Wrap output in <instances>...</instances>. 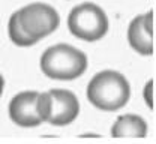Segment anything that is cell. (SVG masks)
Returning a JSON list of instances; mask_svg holds the SVG:
<instances>
[{
  "instance_id": "9c48e42d",
  "label": "cell",
  "mask_w": 156,
  "mask_h": 144,
  "mask_svg": "<svg viewBox=\"0 0 156 144\" xmlns=\"http://www.w3.org/2000/svg\"><path fill=\"white\" fill-rule=\"evenodd\" d=\"M9 38L18 47H30V45H35L38 42L35 38H32L30 35H27L24 32V29L20 23L18 12H14L11 20H9Z\"/></svg>"
},
{
  "instance_id": "8fae6325",
  "label": "cell",
  "mask_w": 156,
  "mask_h": 144,
  "mask_svg": "<svg viewBox=\"0 0 156 144\" xmlns=\"http://www.w3.org/2000/svg\"><path fill=\"white\" fill-rule=\"evenodd\" d=\"M3 87H5V80H3L2 74H0V96H2V93H3Z\"/></svg>"
},
{
  "instance_id": "52a82bcc",
  "label": "cell",
  "mask_w": 156,
  "mask_h": 144,
  "mask_svg": "<svg viewBox=\"0 0 156 144\" xmlns=\"http://www.w3.org/2000/svg\"><path fill=\"white\" fill-rule=\"evenodd\" d=\"M50 113L47 122L56 126L72 123L80 113L77 96L69 90H50Z\"/></svg>"
},
{
  "instance_id": "5b68a950",
  "label": "cell",
  "mask_w": 156,
  "mask_h": 144,
  "mask_svg": "<svg viewBox=\"0 0 156 144\" xmlns=\"http://www.w3.org/2000/svg\"><path fill=\"white\" fill-rule=\"evenodd\" d=\"M17 12L24 32L36 41L51 35L60 24L57 11L45 3H32Z\"/></svg>"
},
{
  "instance_id": "8992f818",
  "label": "cell",
  "mask_w": 156,
  "mask_h": 144,
  "mask_svg": "<svg viewBox=\"0 0 156 144\" xmlns=\"http://www.w3.org/2000/svg\"><path fill=\"white\" fill-rule=\"evenodd\" d=\"M129 45L138 54L152 56L155 51V12L138 15L128 27Z\"/></svg>"
},
{
  "instance_id": "277c9868",
  "label": "cell",
  "mask_w": 156,
  "mask_h": 144,
  "mask_svg": "<svg viewBox=\"0 0 156 144\" xmlns=\"http://www.w3.org/2000/svg\"><path fill=\"white\" fill-rule=\"evenodd\" d=\"M50 113V93L23 92L12 98L9 116L14 123L23 128H33L47 122Z\"/></svg>"
},
{
  "instance_id": "6da1fadb",
  "label": "cell",
  "mask_w": 156,
  "mask_h": 144,
  "mask_svg": "<svg viewBox=\"0 0 156 144\" xmlns=\"http://www.w3.org/2000/svg\"><path fill=\"white\" fill-rule=\"evenodd\" d=\"M131 96L128 80L117 71H102L87 86V99L102 111H116L125 107Z\"/></svg>"
},
{
  "instance_id": "ba28073f",
  "label": "cell",
  "mask_w": 156,
  "mask_h": 144,
  "mask_svg": "<svg viewBox=\"0 0 156 144\" xmlns=\"http://www.w3.org/2000/svg\"><path fill=\"white\" fill-rule=\"evenodd\" d=\"M147 134V125L143 117L135 114H125L117 119L113 128L111 135L116 138H143Z\"/></svg>"
},
{
  "instance_id": "30bf717a",
  "label": "cell",
  "mask_w": 156,
  "mask_h": 144,
  "mask_svg": "<svg viewBox=\"0 0 156 144\" xmlns=\"http://www.w3.org/2000/svg\"><path fill=\"white\" fill-rule=\"evenodd\" d=\"M144 101L150 110L155 108V81L153 80H150L144 87Z\"/></svg>"
},
{
  "instance_id": "7a4b0ae2",
  "label": "cell",
  "mask_w": 156,
  "mask_h": 144,
  "mask_svg": "<svg viewBox=\"0 0 156 144\" xmlns=\"http://www.w3.org/2000/svg\"><path fill=\"white\" fill-rule=\"evenodd\" d=\"M41 69L53 80H75L87 69V57L72 45L57 44L42 54Z\"/></svg>"
},
{
  "instance_id": "3957f363",
  "label": "cell",
  "mask_w": 156,
  "mask_h": 144,
  "mask_svg": "<svg viewBox=\"0 0 156 144\" xmlns=\"http://www.w3.org/2000/svg\"><path fill=\"white\" fill-rule=\"evenodd\" d=\"M68 27L74 36L83 41L95 42L104 38L108 32V18L102 8L87 2L71 11L68 17Z\"/></svg>"
}]
</instances>
